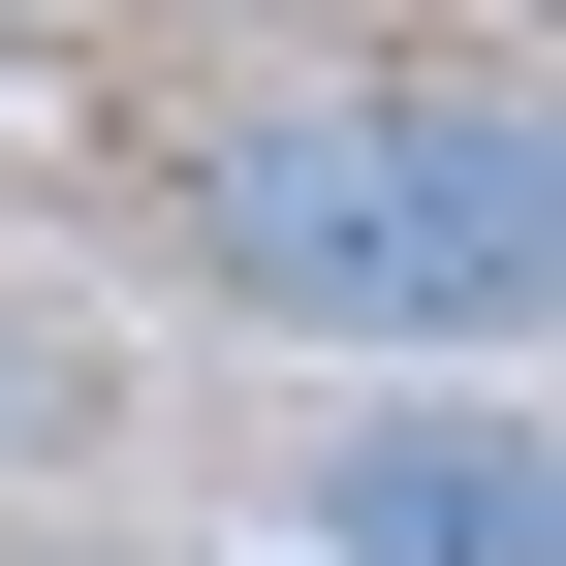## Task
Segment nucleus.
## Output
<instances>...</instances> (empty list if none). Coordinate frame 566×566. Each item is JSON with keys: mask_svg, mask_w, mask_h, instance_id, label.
Masks as SVG:
<instances>
[{"mask_svg": "<svg viewBox=\"0 0 566 566\" xmlns=\"http://www.w3.org/2000/svg\"><path fill=\"white\" fill-rule=\"evenodd\" d=\"M189 283L221 315H346L409 378H535V283H566V126L472 63V95H252L189 158Z\"/></svg>", "mask_w": 566, "mask_h": 566, "instance_id": "nucleus-1", "label": "nucleus"}, {"mask_svg": "<svg viewBox=\"0 0 566 566\" xmlns=\"http://www.w3.org/2000/svg\"><path fill=\"white\" fill-rule=\"evenodd\" d=\"M315 535L346 566H566V441H535V378H378L315 441Z\"/></svg>", "mask_w": 566, "mask_h": 566, "instance_id": "nucleus-2", "label": "nucleus"}, {"mask_svg": "<svg viewBox=\"0 0 566 566\" xmlns=\"http://www.w3.org/2000/svg\"><path fill=\"white\" fill-rule=\"evenodd\" d=\"M63 441H95V346H63V315H0V472H63Z\"/></svg>", "mask_w": 566, "mask_h": 566, "instance_id": "nucleus-3", "label": "nucleus"}, {"mask_svg": "<svg viewBox=\"0 0 566 566\" xmlns=\"http://www.w3.org/2000/svg\"><path fill=\"white\" fill-rule=\"evenodd\" d=\"M32 566H95V535H32Z\"/></svg>", "mask_w": 566, "mask_h": 566, "instance_id": "nucleus-4", "label": "nucleus"}]
</instances>
